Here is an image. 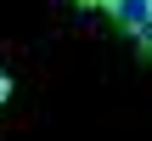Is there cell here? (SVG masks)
Returning <instances> with one entry per match:
<instances>
[{"label": "cell", "mask_w": 152, "mask_h": 141, "mask_svg": "<svg viewBox=\"0 0 152 141\" xmlns=\"http://www.w3.org/2000/svg\"><path fill=\"white\" fill-rule=\"evenodd\" d=\"M90 6H113V0H90Z\"/></svg>", "instance_id": "4"}, {"label": "cell", "mask_w": 152, "mask_h": 141, "mask_svg": "<svg viewBox=\"0 0 152 141\" xmlns=\"http://www.w3.org/2000/svg\"><path fill=\"white\" fill-rule=\"evenodd\" d=\"M135 45H141V51L152 57V28H141V34H135Z\"/></svg>", "instance_id": "2"}, {"label": "cell", "mask_w": 152, "mask_h": 141, "mask_svg": "<svg viewBox=\"0 0 152 141\" xmlns=\"http://www.w3.org/2000/svg\"><path fill=\"white\" fill-rule=\"evenodd\" d=\"M107 17H113L118 28L141 34V28H152V0H113V6H107Z\"/></svg>", "instance_id": "1"}, {"label": "cell", "mask_w": 152, "mask_h": 141, "mask_svg": "<svg viewBox=\"0 0 152 141\" xmlns=\"http://www.w3.org/2000/svg\"><path fill=\"white\" fill-rule=\"evenodd\" d=\"M6 96H11V79H6V73H0V102H6Z\"/></svg>", "instance_id": "3"}]
</instances>
